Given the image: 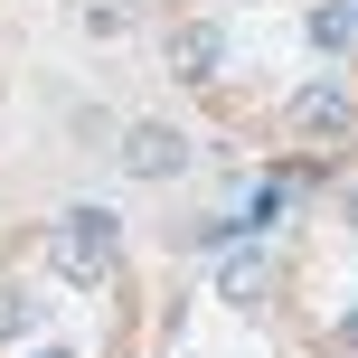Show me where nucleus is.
Listing matches in <instances>:
<instances>
[{
	"label": "nucleus",
	"instance_id": "f257e3e1",
	"mask_svg": "<svg viewBox=\"0 0 358 358\" xmlns=\"http://www.w3.org/2000/svg\"><path fill=\"white\" fill-rule=\"evenodd\" d=\"M113 170L142 179V189H170V179L189 170V132L161 123V113H151V123H123V132H113Z\"/></svg>",
	"mask_w": 358,
	"mask_h": 358
},
{
	"label": "nucleus",
	"instance_id": "f03ea898",
	"mask_svg": "<svg viewBox=\"0 0 358 358\" xmlns=\"http://www.w3.org/2000/svg\"><path fill=\"white\" fill-rule=\"evenodd\" d=\"M113 255H123V217L113 208H66L57 217V264L66 273H113Z\"/></svg>",
	"mask_w": 358,
	"mask_h": 358
},
{
	"label": "nucleus",
	"instance_id": "7ed1b4c3",
	"mask_svg": "<svg viewBox=\"0 0 358 358\" xmlns=\"http://www.w3.org/2000/svg\"><path fill=\"white\" fill-rule=\"evenodd\" d=\"M217 66H227V29L217 19H179L170 29V76L179 85H217Z\"/></svg>",
	"mask_w": 358,
	"mask_h": 358
},
{
	"label": "nucleus",
	"instance_id": "20e7f679",
	"mask_svg": "<svg viewBox=\"0 0 358 358\" xmlns=\"http://www.w3.org/2000/svg\"><path fill=\"white\" fill-rule=\"evenodd\" d=\"M264 292H273V255L264 245H227L217 255V302L245 311V302H264Z\"/></svg>",
	"mask_w": 358,
	"mask_h": 358
},
{
	"label": "nucleus",
	"instance_id": "39448f33",
	"mask_svg": "<svg viewBox=\"0 0 358 358\" xmlns=\"http://www.w3.org/2000/svg\"><path fill=\"white\" fill-rule=\"evenodd\" d=\"M358 123V104L340 85H311V94H292V132H349Z\"/></svg>",
	"mask_w": 358,
	"mask_h": 358
},
{
	"label": "nucleus",
	"instance_id": "423d86ee",
	"mask_svg": "<svg viewBox=\"0 0 358 358\" xmlns=\"http://www.w3.org/2000/svg\"><path fill=\"white\" fill-rule=\"evenodd\" d=\"M311 48L321 57H349L358 38H349V0H321V10H311Z\"/></svg>",
	"mask_w": 358,
	"mask_h": 358
},
{
	"label": "nucleus",
	"instance_id": "0eeeda50",
	"mask_svg": "<svg viewBox=\"0 0 358 358\" xmlns=\"http://www.w3.org/2000/svg\"><path fill=\"white\" fill-rule=\"evenodd\" d=\"M132 19H142L132 0H85V38H123Z\"/></svg>",
	"mask_w": 358,
	"mask_h": 358
},
{
	"label": "nucleus",
	"instance_id": "6e6552de",
	"mask_svg": "<svg viewBox=\"0 0 358 358\" xmlns=\"http://www.w3.org/2000/svg\"><path fill=\"white\" fill-rule=\"evenodd\" d=\"M38 321V302H29V292H19V283H0V340H19V330H29Z\"/></svg>",
	"mask_w": 358,
	"mask_h": 358
},
{
	"label": "nucleus",
	"instance_id": "1a4fd4ad",
	"mask_svg": "<svg viewBox=\"0 0 358 358\" xmlns=\"http://www.w3.org/2000/svg\"><path fill=\"white\" fill-rule=\"evenodd\" d=\"M66 132H76V142H113V132H123V123H113L104 104H76V113H66Z\"/></svg>",
	"mask_w": 358,
	"mask_h": 358
},
{
	"label": "nucleus",
	"instance_id": "9d476101",
	"mask_svg": "<svg viewBox=\"0 0 358 358\" xmlns=\"http://www.w3.org/2000/svg\"><path fill=\"white\" fill-rule=\"evenodd\" d=\"M29 358H85V349H29Z\"/></svg>",
	"mask_w": 358,
	"mask_h": 358
}]
</instances>
